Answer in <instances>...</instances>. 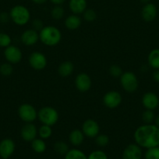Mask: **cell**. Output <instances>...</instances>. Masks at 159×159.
I'll return each instance as SVG.
<instances>
[{
	"label": "cell",
	"mask_w": 159,
	"mask_h": 159,
	"mask_svg": "<svg viewBox=\"0 0 159 159\" xmlns=\"http://www.w3.org/2000/svg\"><path fill=\"white\" fill-rule=\"evenodd\" d=\"M74 71V65L70 61L62 62L58 68V73L62 77H69Z\"/></svg>",
	"instance_id": "obj_21"
},
{
	"label": "cell",
	"mask_w": 159,
	"mask_h": 159,
	"mask_svg": "<svg viewBox=\"0 0 159 159\" xmlns=\"http://www.w3.org/2000/svg\"><path fill=\"white\" fill-rule=\"evenodd\" d=\"M52 4H54L55 6H58V5H62L65 2V0H49Z\"/></svg>",
	"instance_id": "obj_39"
},
{
	"label": "cell",
	"mask_w": 159,
	"mask_h": 159,
	"mask_svg": "<svg viewBox=\"0 0 159 159\" xmlns=\"http://www.w3.org/2000/svg\"><path fill=\"white\" fill-rule=\"evenodd\" d=\"M55 152L57 154L61 155H65L70 149H69L68 144L65 142L62 141H58L53 145Z\"/></svg>",
	"instance_id": "obj_26"
},
{
	"label": "cell",
	"mask_w": 159,
	"mask_h": 159,
	"mask_svg": "<svg viewBox=\"0 0 159 159\" xmlns=\"http://www.w3.org/2000/svg\"><path fill=\"white\" fill-rule=\"evenodd\" d=\"M123 97L118 92L112 90L108 91L103 96V103L107 108L115 109L121 105Z\"/></svg>",
	"instance_id": "obj_8"
},
{
	"label": "cell",
	"mask_w": 159,
	"mask_h": 159,
	"mask_svg": "<svg viewBox=\"0 0 159 159\" xmlns=\"http://www.w3.org/2000/svg\"><path fill=\"white\" fill-rule=\"evenodd\" d=\"M142 155L141 147L137 144H130L123 151L122 159H141Z\"/></svg>",
	"instance_id": "obj_15"
},
{
	"label": "cell",
	"mask_w": 159,
	"mask_h": 159,
	"mask_svg": "<svg viewBox=\"0 0 159 159\" xmlns=\"http://www.w3.org/2000/svg\"><path fill=\"white\" fill-rule=\"evenodd\" d=\"M133 137L136 144L143 148L159 146V127L154 124H144L138 127Z\"/></svg>",
	"instance_id": "obj_1"
},
{
	"label": "cell",
	"mask_w": 159,
	"mask_h": 159,
	"mask_svg": "<svg viewBox=\"0 0 159 159\" xmlns=\"http://www.w3.org/2000/svg\"><path fill=\"white\" fill-rule=\"evenodd\" d=\"M154 124H155L157 127H159V115H157V116H155V119H154Z\"/></svg>",
	"instance_id": "obj_41"
},
{
	"label": "cell",
	"mask_w": 159,
	"mask_h": 159,
	"mask_svg": "<svg viewBox=\"0 0 159 159\" xmlns=\"http://www.w3.org/2000/svg\"><path fill=\"white\" fill-rule=\"evenodd\" d=\"M83 17L87 22H93L96 20L97 13L94 9H87L83 12Z\"/></svg>",
	"instance_id": "obj_33"
},
{
	"label": "cell",
	"mask_w": 159,
	"mask_h": 159,
	"mask_svg": "<svg viewBox=\"0 0 159 159\" xmlns=\"http://www.w3.org/2000/svg\"><path fill=\"white\" fill-rule=\"evenodd\" d=\"M37 129L33 123H26L20 130V136L26 142H31L37 138Z\"/></svg>",
	"instance_id": "obj_13"
},
{
	"label": "cell",
	"mask_w": 159,
	"mask_h": 159,
	"mask_svg": "<svg viewBox=\"0 0 159 159\" xmlns=\"http://www.w3.org/2000/svg\"><path fill=\"white\" fill-rule=\"evenodd\" d=\"M155 116H156L153 110H145L142 113V120L146 124H153L154 119H155Z\"/></svg>",
	"instance_id": "obj_28"
},
{
	"label": "cell",
	"mask_w": 159,
	"mask_h": 159,
	"mask_svg": "<svg viewBox=\"0 0 159 159\" xmlns=\"http://www.w3.org/2000/svg\"><path fill=\"white\" fill-rule=\"evenodd\" d=\"M64 159H87V156L80 149L73 148L70 149L64 155Z\"/></svg>",
	"instance_id": "obj_24"
},
{
	"label": "cell",
	"mask_w": 159,
	"mask_h": 159,
	"mask_svg": "<svg viewBox=\"0 0 159 159\" xmlns=\"http://www.w3.org/2000/svg\"><path fill=\"white\" fill-rule=\"evenodd\" d=\"M144 158L145 159H159V146L147 149Z\"/></svg>",
	"instance_id": "obj_29"
},
{
	"label": "cell",
	"mask_w": 159,
	"mask_h": 159,
	"mask_svg": "<svg viewBox=\"0 0 159 159\" xmlns=\"http://www.w3.org/2000/svg\"><path fill=\"white\" fill-rule=\"evenodd\" d=\"M64 14H65V10L61 5L55 6L51 11V17L56 20H61L64 16Z\"/></svg>",
	"instance_id": "obj_27"
},
{
	"label": "cell",
	"mask_w": 159,
	"mask_h": 159,
	"mask_svg": "<svg viewBox=\"0 0 159 159\" xmlns=\"http://www.w3.org/2000/svg\"><path fill=\"white\" fill-rule=\"evenodd\" d=\"M4 57L7 62L15 65L21 61L23 58V54L22 51L18 47L15 45H9L4 50Z\"/></svg>",
	"instance_id": "obj_9"
},
{
	"label": "cell",
	"mask_w": 159,
	"mask_h": 159,
	"mask_svg": "<svg viewBox=\"0 0 159 159\" xmlns=\"http://www.w3.org/2000/svg\"><path fill=\"white\" fill-rule=\"evenodd\" d=\"M81 23H82L81 18L76 14L69 16L65 20V26L70 30H77L81 26Z\"/></svg>",
	"instance_id": "obj_20"
},
{
	"label": "cell",
	"mask_w": 159,
	"mask_h": 159,
	"mask_svg": "<svg viewBox=\"0 0 159 159\" xmlns=\"http://www.w3.org/2000/svg\"><path fill=\"white\" fill-rule=\"evenodd\" d=\"M39 40L46 46H56L62 40V33L56 26H44L43 29L39 32Z\"/></svg>",
	"instance_id": "obj_2"
},
{
	"label": "cell",
	"mask_w": 159,
	"mask_h": 159,
	"mask_svg": "<svg viewBox=\"0 0 159 159\" xmlns=\"http://www.w3.org/2000/svg\"><path fill=\"white\" fill-rule=\"evenodd\" d=\"M140 2H141L142 3H143V4H147V3H148V2H151V0H140Z\"/></svg>",
	"instance_id": "obj_42"
},
{
	"label": "cell",
	"mask_w": 159,
	"mask_h": 159,
	"mask_svg": "<svg viewBox=\"0 0 159 159\" xmlns=\"http://www.w3.org/2000/svg\"><path fill=\"white\" fill-rule=\"evenodd\" d=\"M84 138H85V135L84 134L82 130H79V129H74L70 133L69 141L71 143V144L77 147V146L81 145L83 144Z\"/></svg>",
	"instance_id": "obj_19"
},
{
	"label": "cell",
	"mask_w": 159,
	"mask_h": 159,
	"mask_svg": "<svg viewBox=\"0 0 159 159\" xmlns=\"http://www.w3.org/2000/svg\"><path fill=\"white\" fill-rule=\"evenodd\" d=\"M12 43V38L9 34L6 33H0V47L1 48H7L8 46L11 45Z\"/></svg>",
	"instance_id": "obj_32"
},
{
	"label": "cell",
	"mask_w": 159,
	"mask_h": 159,
	"mask_svg": "<svg viewBox=\"0 0 159 159\" xmlns=\"http://www.w3.org/2000/svg\"><path fill=\"white\" fill-rule=\"evenodd\" d=\"M9 20H10L9 13H6V12H2V13H0V21L2 23H6Z\"/></svg>",
	"instance_id": "obj_37"
},
{
	"label": "cell",
	"mask_w": 159,
	"mask_h": 159,
	"mask_svg": "<svg viewBox=\"0 0 159 159\" xmlns=\"http://www.w3.org/2000/svg\"><path fill=\"white\" fill-rule=\"evenodd\" d=\"M142 105L146 110H154L159 106V98L153 92H147L142 97Z\"/></svg>",
	"instance_id": "obj_14"
},
{
	"label": "cell",
	"mask_w": 159,
	"mask_h": 159,
	"mask_svg": "<svg viewBox=\"0 0 159 159\" xmlns=\"http://www.w3.org/2000/svg\"><path fill=\"white\" fill-rule=\"evenodd\" d=\"M28 61H29L30 66L33 69L37 70V71L45 69V67L48 65L46 56L40 51H34V52L31 53L29 59H28Z\"/></svg>",
	"instance_id": "obj_7"
},
{
	"label": "cell",
	"mask_w": 159,
	"mask_h": 159,
	"mask_svg": "<svg viewBox=\"0 0 159 159\" xmlns=\"http://www.w3.org/2000/svg\"><path fill=\"white\" fill-rule=\"evenodd\" d=\"M13 72V67L12 64L6 62L0 65V74L3 76H9Z\"/></svg>",
	"instance_id": "obj_30"
},
{
	"label": "cell",
	"mask_w": 159,
	"mask_h": 159,
	"mask_svg": "<svg viewBox=\"0 0 159 159\" xmlns=\"http://www.w3.org/2000/svg\"><path fill=\"white\" fill-rule=\"evenodd\" d=\"M31 1H32L34 3H35V4L41 5V4H44V3L46 2L48 0H31Z\"/></svg>",
	"instance_id": "obj_40"
},
{
	"label": "cell",
	"mask_w": 159,
	"mask_h": 159,
	"mask_svg": "<svg viewBox=\"0 0 159 159\" xmlns=\"http://www.w3.org/2000/svg\"><path fill=\"white\" fill-rule=\"evenodd\" d=\"M17 113L20 119L25 123H33L37 118V111L30 103L21 104L17 110Z\"/></svg>",
	"instance_id": "obj_6"
},
{
	"label": "cell",
	"mask_w": 159,
	"mask_h": 159,
	"mask_svg": "<svg viewBox=\"0 0 159 159\" xmlns=\"http://www.w3.org/2000/svg\"><path fill=\"white\" fill-rule=\"evenodd\" d=\"M37 134L39 135L40 138L45 140L49 138L52 134V129H51V126L45 125V124H42L39 129L37 130Z\"/></svg>",
	"instance_id": "obj_25"
},
{
	"label": "cell",
	"mask_w": 159,
	"mask_h": 159,
	"mask_svg": "<svg viewBox=\"0 0 159 159\" xmlns=\"http://www.w3.org/2000/svg\"><path fill=\"white\" fill-rule=\"evenodd\" d=\"M87 159H108V156L103 151L96 150L90 153Z\"/></svg>",
	"instance_id": "obj_35"
},
{
	"label": "cell",
	"mask_w": 159,
	"mask_h": 159,
	"mask_svg": "<svg viewBox=\"0 0 159 159\" xmlns=\"http://www.w3.org/2000/svg\"><path fill=\"white\" fill-rule=\"evenodd\" d=\"M37 118L42 124L53 126L57 124L59 118V112L52 107H44L37 112Z\"/></svg>",
	"instance_id": "obj_4"
},
{
	"label": "cell",
	"mask_w": 159,
	"mask_h": 159,
	"mask_svg": "<svg viewBox=\"0 0 159 159\" xmlns=\"http://www.w3.org/2000/svg\"><path fill=\"white\" fill-rule=\"evenodd\" d=\"M153 79L154 80V82H156L157 83L159 84V69L155 70L153 73Z\"/></svg>",
	"instance_id": "obj_38"
},
{
	"label": "cell",
	"mask_w": 159,
	"mask_h": 159,
	"mask_svg": "<svg viewBox=\"0 0 159 159\" xmlns=\"http://www.w3.org/2000/svg\"><path fill=\"white\" fill-rule=\"evenodd\" d=\"M31 148H32L33 151L34 152L37 154H41L44 153L46 150V143L45 142L43 139L41 138H36L35 139L31 141Z\"/></svg>",
	"instance_id": "obj_23"
},
{
	"label": "cell",
	"mask_w": 159,
	"mask_h": 159,
	"mask_svg": "<svg viewBox=\"0 0 159 159\" xmlns=\"http://www.w3.org/2000/svg\"><path fill=\"white\" fill-rule=\"evenodd\" d=\"M87 0H70L69 8L73 14L80 15L87 9Z\"/></svg>",
	"instance_id": "obj_18"
},
{
	"label": "cell",
	"mask_w": 159,
	"mask_h": 159,
	"mask_svg": "<svg viewBox=\"0 0 159 159\" xmlns=\"http://www.w3.org/2000/svg\"><path fill=\"white\" fill-rule=\"evenodd\" d=\"M109 74L112 76V77L118 78L122 75L123 73V69L121 67L118 65H112L109 67Z\"/></svg>",
	"instance_id": "obj_34"
},
{
	"label": "cell",
	"mask_w": 159,
	"mask_h": 159,
	"mask_svg": "<svg viewBox=\"0 0 159 159\" xmlns=\"http://www.w3.org/2000/svg\"><path fill=\"white\" fill-rule=\"evenodd\" d=\"M10 20L17 26H25L31 20V12L26 6L16 5L9 11Z\"/></svg>",
	"instance_id": "obj_3"
},
{
	"label": "cell",
	"mask_w": 159,
	"mask_h": 159,
	"mask_svg": "<svg viewBox=\"0 0 159 159\" xmlns=\"http://www.w3.org/2000/svg\"><path fill=\"white\" fill-rule=\"evenodd\" d=\"M157 14V6L152 2H148L143 5L141 10L142 18L146 22H151L155 20Z\"/></svg>",
	"instance_id": "obj_17"
},
{
	"label": "cell",
	"mask_w": 159,
	"mask_h": 159,
	"mask_svg": "<svg viewBox=\"0 0 159 159\" xmlns=\"http://www.w3.org/2000/svg\"><path fill=\"white\" fill-rule=\"evenodd\" d=\"M20 40L26 46H33L39 40V33L32 29H27L22 33Z\"/></svg>",
	"instance_id": "obj_16"
},
{
	"label": "cell",
	"mask_w": 159,
	"mask_h": 159,
	"mask_svg": "<svg viewBox=\"0 0 159 159\" xmlns=\"http://www.w3.org/2000/svg\"><path fill=\"white\" fill-rule=\"evenodd\" d=\"M92 81L90 75L85 72L78 74L75 78V86L80 93H87L90 89Z\"/></svg>",
	"instance_id": "obj_10"
},
{
	"label": "cell",
	"mask_w": 159,
	"mask_h": 159,
	"mask_svg": "<svg viewBox=\"0 0 159 159\" xmlns=\"http://www.w3.org/2000/svg\"><path fill=\"white\" fill-rule=\"evenodd\" d=\"M120 84L123 89L129 93H133L139 86L137 75L132 71H125L120 76Z\"/></svg>",
	"instance_id": "obj_5"
},
{
	"label": "cell",
	"mask_w": 159,
	"mask_h": 159,
	"mask_svg": "<svg viewBox=\"0 0 159 159\" xmlns=\"http://www.w3.org/2000/svg\"><path fill=\"white\" fill-rule=\"evenodd\" d=\"M148 65L151 68L159 69V48H154L149 53L147 57Z\"/></svg>",
	"instance_id": "obj_22"
},
{
	"label": "cell",
	"mask_w": 159,
	"mask_h": 159,
	"mask_svg": "<svg viewBox=\"0 0 159 159\" xmlns=\"http://www.w3.org/2000/svg\"><path fill=\"white\" fill-rule=\"evenodd\" d=\"M109 137L106 134H98L95 138V143L99 147H106L109 144Z\"/></svg>",
	"instance_id": "obj_31"
},
{
	"label": "cell",
	"mask_w": 159,
	"mask_h": 159,
	"mask_svg": "<svg viewBox=\"0 0 159 159\" xmlns=\"http://www.w3.org/2000/svg\"><path fill=\"white\" fill-rule=\"evenodd\" d=\"M16 144L13 140L5 138L0 141V157L2 159L10 158L15 152Z\"/></svg>",
	"instance_id": "obj_12"
},
{
	"label": "cell",
	"mask_w": 159,
	"mask_h": 159,
	"mask_svg": "<svg viewBox=\"0 0 159 159\" xmlns=\"http://www.w3.org/2000/svg\"><path fill=\"white\" fill-rule=\"evenodd\" d=\"M32 26H33V29L35 30H37V32H38V31L40 32V31L43 29L44 23L41 20L36 19V20H34V21H33Z\"/></svg>",
	"instance_id": "obj_36"
},
{
	"label": "cell",
	"mask_w": 159,
	"mask_h": 159,
	"mask_svg": "<svg viewBox=\"0 0 159 159\" xmlns=\"http://www.w3.org/2000/svg\"><path fill=\"white\" fill-rule=\"evenodd\" d=\"M82 131L87 138H95L99 134L100 126L94 120L88 119L83 123Z\"/></svg>",
	"instance_id": "obj_11"
}]
</instances>
